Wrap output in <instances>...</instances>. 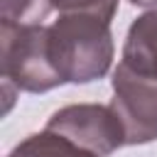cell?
I'll return each mask as SVG.
<instances>
[{
	"label": "cell",
	"mask_w": 157,
	"mask_h": 157,
	"mask_svg": "<svg viewBox=\"0 0 157 157\" xmlns=\"http://www.w3.org/2000/svg\"><path fill=\"white\" fill-rule=\"evenodd\" d=\"M49 52L64 83H91L110 71L115 44L110 22L69 12L49 25Z\"/></svg>",
	"instance_id": "cell-1"
},
{
	"label": "cell",
	"mask_w": 157,
	"mask_h": 157,
	"mask_svg": "<svg viewBox=\"0 0 157 157\" xmlns=\"http://www.w3.org/2000/svg\"><path fill=\"white\" fill-rule=\"evenodd\" d=\"M0 71L7 98L12 88L47 93L61 86L64 81L49 52V27H12L0 22Z\"/></svg>",
	"instance_id": "cell-2"
},
{
	"label": "cell",
	"mask_w": 157,
	"mask_h": 157,
	"mask_svg": "<svg viewBox=\"0 0 157 157\" xmlns=\"http://www.w3.org/2000/svg\"><path fill=\"white\" fill-rule=\"evenodd\" d=\"M110 108L123 123L125 145H147L157 140V76L140 74L123 61L113 71Z\"/></svg>",
	"instance_id": "cell-3"
},
{
	"label": "cell",
	"mask_w": 157,
	"mask_h": 157,
	"mask_svg": "<svg viewBox=\"0 0 157 157\" xmlns=\"http://www.w3.org/2000/svg\"><path fill=\"white\" fill-rule=\"evenodd\" d=\"M47 130L59 132L93 155H113L125 145V130L110 105L101 103H71L52 113Z\"/></svg>",
	"instance_id": "cell-4"
},
{
	"label": "cell",
	"mask_w": 157,
	"mask_h": 157,
	"mask_svg": "<svg viewBox=\"0 0 157 157\" xmlns=\"http://www.w3.org/2000/svg\"><path fill=\"white\" fill-rule=\"evenodd\" d=\"M123 64L157 76V10H147L132 20L123 44Z\"/></svg>",
	"instance_id": "cell-5"
},
{
	"label": "cell",
	"mask_w": 157,
	"mask_h": 157,
	"mask_svg": "<svg viewBox=\"0 0 157 157\" xmlns=\"http://www.w3.org/2000/svg\"><path fill=\"white\" fill-rule=\"evenodd\" d=\"M7 157H101V155H93L71 142L69 137L44 128L42 132H32L22 142H17Z\"/></svg>",
	"instance_id": "cell-6"
},
{
	"label": "cell",
	"mask_w": 157,
	"mask_h": 157,
	"mask_svg": "<svg viewBox=\"0 0 157 157\" xmlns=\"http://www.w3.org/2000/svg\"><path fill=\"white\" fill-rule=\"evenodd\" d=\"M52 10V0H0V22L12 27H39Z\"/></svg>",
	"instance_id": "cell-7"
},
{
	"label": "cell",
	"mask_w": 157,
	"mask_h": 157,
	"mask_svg": "<svg viewBox=\"0 0 157 157\" xmlns=\"http://www.w3.org/2000/svg\"><path fill=\"white\" fill-rule=\"evenodd\" d=\"M52 2H54V10H59V15L83 12V15H96L110 22L118 12L120 0H52Z\"/></svg>",
	"instance_id": "cell-8"
},
{
	"label": "cell",
	"mask_w": 157,
	"mask_h": 157,
	"mask_svg": "<svg viewBox=\"0 0 157 157\" xmlns=\"http://www.w3.org/2000/svg\"><path fill=\"white\" fill-rule=\"evenodd\" d=\"M135 7H147V10H157V0H128Z\"/></svg>",
	"instance_id": "cell-9"
}]
</instances>
